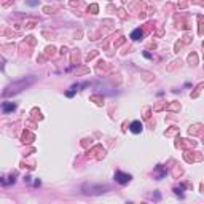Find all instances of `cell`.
<instances>
[{"instance_id": "obj_1", "label": "cell", "mask_w": 204, "mask_h": 204, "mask_svg": "<svg viewBox=\"0 0 204 204\" xmlns=\"http://www.w3.org/2000/svg\"><path fill=\"white\" fill-rule=\"evenodd\" d=\"M32 81V80H30ZM30 81H26V80H21L19 83H15V85H11V86H8L7 88V91L5 92H3V94H5V96H10V94H15V92H19L21 89H22V88H26L27 85H29V83Z\"/></svg>"}, {"instance_id": "obj_5", "label": "cell", "mask_w": 204, "mask_h": 204, "mask_svg": "<svg viewBox=\"0 0 204 204\" xmlns=\"http://www.w3.org/2000/svg\"><path fill=\"white\" fill-rule=\"evenodd\" d=\"M15 109H16V105L13 102H3V112H11Z\"/></svg>"}, {"instance_id": "obj_3", "label": "cell", "mask_w": 204, "mask_h": 204, "mask_svg": "<svg viewBox=\"0 0 204 204\" xmlns=\"http://www.w3.org/2000/svg\"><path fill=\"white\" fill-rule=\"evenodd\" d=\"M129 129H131L134 134H139V132L142 131V123L140 121H132L131 126H129Z\"/></svg>"}, {"instance_id": "obj_4", "label": "cell", "mask_w": 204, "mask_h": 204, "mask_svg": "<svg viewBox=\"0 0 204 204\" xmlns=\"http://www.w3.org/2000/svg\"><path fill=\"white\" fill-rule=\"evenodd\" d=\"M142 37H143V32H142L140 29H136V30L131 32V38H132V40H140Z\"/></svg>"}, {"instance_id": "obj_2", "label": "cell", "mask_w": 204, "mask_h": 204, "mask_svg": "<svg viewBox=\"0 0 204 204\" xmlns=\"http://www.w3.org/2000/svg\"><path fill=\"white\" fill-rule=\"evenodd\" d=\"M115 180H117L118 183H121V185H124V183H128L129 180H131V175L129 174H124V172H115Z\"/></svg>"}]
</instances>
